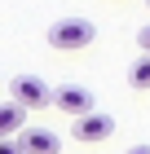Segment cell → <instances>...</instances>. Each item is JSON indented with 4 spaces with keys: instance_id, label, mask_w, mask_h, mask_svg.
<instances>
[{
    "instance_id": "cell-4",
    "label": "cell",
    "mask_w": 150,
    "mask_h": 154,
    "mask_svg": "<svg viewBox=\"0 0 150 154\" xmlns=\"http://www.w3.org/2000/svg\"><path fill=\"white\" fill-rule=\"evenodd\" d=\"M110 132H115V119L106 115V110H93V115H84V119H75V137H80V141H106V137H110Z\"/></svg>"
},
{
    "instance_id": "cell-3",
    "label": "cell",
    "mask_w": 150,
    "mask_h": 154,
    "mask_svg": "<svg viewBox=\"0 0 150 154\" xmlns=\"http://www.w3.org/2000/svg\"><path fill=\"white\" fill-rule=\"evenodd\" d=\"M53 106H58L62 115L84 119V115L97 110V101H93V93H88V88H80V84H58V88H53Z\"/></svg>"
},
{
    "instance_id": "cell-10",
    "label": "cell",
    "mask_w": 150,
    "mask_h": 154,
    "mask_svg": "<svg viewBox=\"0 0 150 154\" xmlns=\"http://www.w3.org/2000/svg\"><path fill=\"white\" fill-rule=\"evenodd\" d=\"M124 154H150V145H128Z\"/></svg>"
},
{
    "instance_id": "cell-1",
    "label": "cell",
    "mask_w": 150,
    "mask_h": 154,
    "mask_svg": "<svg viewBox=\"0 0 150 154\" xmlns=\"http://www.w3.org/2000/svg\"><path fill=\"white\" fill-rule=\"evenodd\" d=\"M97 40V26L88 18H58V22L49 26V48H58V53H75V48H88Z\"/></svg>"
},
{
    "instance_id": "cell-5",
    "label": "cell",
    "mask_w": 150,
    "mask_h": 154,
    "mask_svg": "<svg viewBox=\"0 0 150 154\" xmlns=\"http://www.w3.org/2000/svg\"><path fill=\"white\" fill-rule=\"evenodd\" d=\"M18 141H22L27 154H58V150H62V137H58V132H49V128H27Z\"/></svg>"
},
{
    "instance_id": "cell-8",
    "label": "cell",
    "mask_w": 150,
    "mask_h": 154,
    "mask_svg": "<svg viewBox=\"0 0 150 154\" xmlns=\"http://www.w3.org/2000/svg\"><path fill=\"white\" fill-rule=\"evenodd\" d=\"M0 154H27L18 137H0Z\"/></svg>"
},
{
    "instance_id": "cell-11",
    "label": "cell",
    "mask_w": 150,
    "mask_h": 154,
    "mask_svg": "<svg viewBox=\"0 0 150 154\" xmlns=\"http://www.w3.org/2000/svg\"><path fill=\"white\" fill-rule=\"evenodd\" d=\"M146 5H150V0H146Z\"/></svg>"
},
{
    "instance_id": "cell-2",
    "label": "cell",
    "mask_w": 150,
    "mask_h": 154,
    "mask_svg": "<svg viewBox=\"0 0 150 154\" xmlns=\"http://www.w3.org/2000/svg\"><path fill=\"white\" fill-rule=\"evenodd\" d=\"M9 93L18 106L27 110H40V106H53V88H49L44 79H35V75H18V79L9 84Z\"/></svg>"
},
{
    "instance_id": "cell-6",
    "label": "cell",
    "mask_w": 150,
    "mask_h": 154,
    "mask_svg": "<svg viewBox=\"0 0 150 154\" xmlns=\"http://www.w3.org/2000/svg\"><path fill=\"white\" fill-rule=\"evenodd\" d=\"M18 132H27V106L0 101V137H18Z\"/></svg>"
},
{
    "instance_id": "cell-9",
    "label": "cell",
    "mask_w": 150,
    "mask_h": 154,
    "mask_svg": "<svg viewBox=\"0 0 150 154\" xmlns=\"http://www.w3.org/2000/svg\"><path fill=\"white\" fill-rule=\"evenodd\" d=\"M137 44H141V53H150V22L137 31Z\"/></svg>"
},
{
    "instance_id": "cell-7",
    "label": "cell",
    "mask_w": 150,
    "mask_h": 154,
    "mask_svg": "<svg viewBox=\"0 0 150 154\" xmlns=\"http://www.w3.org/2000/svg\"><path fill=\"white\" fill-rule=\"evenodd\" d=\"M128 84H132V88H150V53H141V57L132 62V71H128Z\"/></svg>"
}]
</instances>
